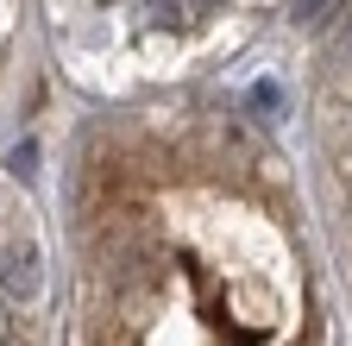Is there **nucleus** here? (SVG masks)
I'll return each mask as SVG.
<instances>
[{
  "label": "nucleus",
  "instance_id": "f257e3e1",
  "mask_svg": "<svg viewBox=\"0 0 352 346\" xmlns=\"http://www.w3.org/2000/svg\"><path fill=\"white\" fill-rule=\"evenodd\" d=\"M0 290L19 296V302H38V290H44V265H38V246H32V239H13L7 252H0Z\"/></svg>",
  "mask_w": 352,
  "mask_h": 346
},
{
  "label": "nucleus",
  "instance_id": "f03ea898",
  "mask_svg": "<svg viewBox=\"0 0 352 346\" xmlns=\"http://www.w3.org/2000/svg\"><path fill=\"white\" fill-rule=\"evenodd\" d=\"M252 107L277 120V113H283V89H277V82H258V89H252Z\"/></svg>",
  "mask_w": 352,
  "mask_h": 346
},
{
  "label": "nucleus",
  "instance_id": "7ed1b4c3",
  "mask_svg": "<svg viewBox=\"0 0 352 346\" xmlns=\"http://www.w3.org/2000/svg\"><path fill=\"white\" fill-rule=\"evenodd\" d=\"M340 63H352V25H346V38H340Z\"/></svg>",
  "mask_w": 352,
  "mask_h": 346
},
{
  "label": "nucleus",
  "instance_id": "20e7f679",
  "mask_svg": "<svg viewBox=\"0 0 352 346\" xmlns=\"http://www.w3.org/2000/svg\"><path fill=\"white\" fill-rule=\"evenodd\" d=\"M201 7H214V0H201Z\"/></svg>",
  "mask_w": 352,
  "mask_h": 346
}]
</instances>
